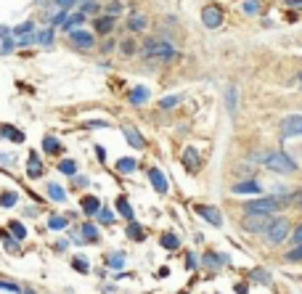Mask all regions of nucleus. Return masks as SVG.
I'll return each instance as SVG.
<instances>
[{"mask_svg":"<svg viewBox=\"0 0 302 294\" xmlns=\"http://www.w3.org/2000/svg\"><path fill=\"white\" fill-rule=\"evenodd\" d=\"M143 59H151V61H170L178 59V51L173 48L170 40H157V37H146L143 40Z\"/></svg>","mask_w":302,"mask_h":294,"instance_id":"obj_1","label":"nucleus"},{"mask_svg":"<svg viewBox=\"0 0 302 294\" xmlns=\"http://www.w3.org/2000/svg\"><path fill=\"white\" fill-rule=\"evenodd\" d=\"M257 159H260L268 170H273V173H278V175H292V173H297V162H294L292 157H286L284 151H268V154L260 151Z\"/></svg>","mask_w":302,"mask_h":294,"instance_id":"obj_2","label":"nucleus"},{"mask_svg":"<svg viewBox=\"0 0 302 294\" xmlns=\"http://www.w3.org/2000/svg\"><path fill=\"white\" fill-rule=\"evenodd\" d=\"M289 231H292L289 220H286V218H276L273 223H270V228L265 231V241L268 244H281V241H286Z\"/></svg>","mask_w":302,"mask_h":294,"instance_id":"obj_3","label":"nucleus"},{"mask_svg":"<svg viewBox=\"0 0 302 294\" xmlns=\"http://www.w3.org/2000/svg\"><path fill=\"white\" fill-rule=\"evenodd\" d=\"M273 220H276L273 215H244L242 228L246 231V234H265Z\"/></svg>","mask_w":302,"mask_h":294,"instance_id":"obj_4","label":"nucleus"},{"mask_svg":"<svg viewBox=\"0 0 302 294\" xmlns=\"http://www.w3.org/2000/svg\"><path fill=\"white\" fill-rule=\"evenodd\" d=\"M223 19H226V13H223L220 5H204V8H201V24L204 27L218 29L223 24Z\"/></svg>","mask_w":302,"mask_h":294,"instance_id":"obj_5","label":"nucleus"},{"mask_svg":"<svg viewBox=\"0 0 302 294\" xmlns=\"http://www.w3.org/2000/svg\"><path fill=\"white\" fill-rule=\"evenodd\" d=\"M231 193H236V196H260V193H262V185L254 180V177H246V180L234 183Z\"/></svg>","mask_w":302,"mask_h":294,"instance_id":"obj_6","label":"nucleus"},{"mask_svg":"<svg viewBox=\"0 0 302 294\" xmlns=\"http://www.w3.org/2000/svg\"><path fill=\"white\" fill-rule=\"evenodd\" d=\"M196 215H199L201 220H207L210 226H215V228L223 226V215H220L218 207H212V204H199L196 207Z\"/></svg>","mask_w":302,"mask_h":294,"instance_id":"obj_7","label":"nucleus"},{"mask_svg":"<svg viewBox=\"0 0 302 294\" xmlns=\"http://www.w3.org/2000/svg\"><path fill=\"white\" fill-rule=\"evenodd\" d=\"M281 135L292 138V135H302V117L300 114H289L281 119Z\"/></svg>","mask_w":302,"mask_h":294,"instance_id":"obj_8","label":"nucleus"},{"mask_svg":"<svg viewBox=\"0 0 302 294\" xmlns=\"http://www.w3.org/2000/svg\"><path fill=\"white\" fill-rule=\"evenodd\" d=\"M69 40H72L74 48H80V51H88L96 45V37H93L90 32H85V29H74V32H69Z\"/></svg>","mask_w":302,"mask_h":294,"instance_id":"obj_9","label":"nucleus"},{"mask_svg":"<svg viewBox=\"0 0 302 294\" xmlns=\"http://www.w3.org/2000/svg\"><path fill=\"white\" fill-rule=\"evenodd\" d=\"M183 165L188 173H199V167H201V157H199V151L193 149V146H185V151H183Z\"/></svg>","mask_w":302,"mask_h":294,"instance_id":"obj_10","label":"nucleus"},{"mask_svg":"<svg viewBox=\"0 0 302 294\" xmlns=\"http://www.w3.org/2000/svg\"><path fill=\"white\" fill-rule=\"evenodd\" d=\"M149 180H151V185H154V191H157V193H167L170 191V183H167V177H165L162 170L151 167L149 170Z\"/></svg>","mask_w":302,"mask_h":294,"instance_id":"obj_11","label":"nucleus"},{"mask_svg":"<svg viewBox=\"0 0 302 294\" xmlns=\"http://www.w3.org/2000/svg\"><path fill=\"white\" fill-rule=\"evenodd\" d=\"M223 262H231V257H228V254H223V252H218V254H215V252H204V254H201V265H207L210 270H218Z\"/></svg>","mask_w":302,"mask_h":294,"instance_id":"obj_12","label":"nucleus"},{"mask_svg":"<svg viewBox=\"0 0 302 294\" xmlns=\"http://www.w3.org/2000/svg\"><path fill=\"white\" fill-rule=\"evenodd\" d=\"M122 133H125L127 143L133 146V149H138V151H141V149H146V138H143L141 133H138V130H135L133 125H122Z\"/></svg>","mask_w":302,"mask_h":294,"instance_id":"obj_13","label":"nucleus"},{"mask_svg":"<svg viewBox=\"0 0 302 294\" xmlns=\"http://www.w3.org/2000/svg\"><path fill=\"white\" fill-rule=\"evenodd\" d=\"M43 173H45L43 162H40V157L32 151V154H29V162H27V175L32 177V180H37V177H43Z\"/></svg>","mask_w":302,"mask_h":294,"instance_id":"obj_14","label":"nucleus"},{"mask_svg":"<svg viewBox=\"0 0 302 294\" xmlns=\"http://www.w3.org/2000/svg\"><path fill=\"white\" fill-rule=\"evenodd\" d=\"M85 24V16L80 11H74V13H66V19H64V24H61V29L64 32H74V29H80Z\"/></svg>","mask_w":302,"mask_h":294,"instance_id":"obj_15","label":"nucleus"},{"mask_svg":"<svg viewBox=\"0 0 302 294\" xmlns=\"http://www.w3.org/2000/svg\"><path fill=\"white\" fill-rule=\"evenodd\" d=\"M80 207H82V212L88 215V218H96L98 210H101V199H96V196H82L80 199Z\"/></svg>","mask_w":302,"mask_h":294,"instance_id":"obj_16","label":"nucleus"},{"mask_svg":"<svg viewBox=\"0 0 302 294\" xmlns=\"http://www.w3.org/2000/svg\"><path fill=\"white\" fill-rule=\"evenodd\" d=\"M114 24H117V19H112V16H98V19H93V27H96V32L98 35H109L112 29H114Z\"/></svg>","mask_w":302,"mask_h":294,"instance_id":"obj_17","label":"nucleus"},{"mask_svg":"<svg viewBox=\"0 0 302 294\" xmlns=\"http://www.w3.org/2000/svg\"><path fill=\"white\" fill-rule=\"evenodd\" d=\"M117 212H120L127 223H133V218H135V212H133V207H130L127 196H117Z\"/></svg>","mask_w":302,"mask_h":294,"instance_id":"obj_18","label":"nucleus"},{"mask_svg":"<svg viewBox=\"0 0 302 294\" xmlns=\"http://www.w3.org/2000/svg\"><path fill=\"white\" fill-rule=\"evenodd\" d=\"M149 101V88H143V85H138V88H133V93H130V104L133 106H141Z\"/></svg>","mask_w":302,"mask_h":294,"instance_id":"obj_19","label":"nucleus"},{"mask_svg":"<svg viewBox=\"0 0 302 294\" xmlns=\"http://www.w3.org/2000/svg\"><path fill=\"white\" fill-rule=\"evenodd\" d=\"M127 29L130 32H141V29H146V16L143 13H130L127 16Z\"/></svg>","mask_w":302,"mask_h":294,"instance_id":"obj_20","label":"nucleus"},{"mask_svg":"<svg viewBox=\"0 0 302 294\" xmlns=\"http://www.w3.org/2000/svg\"><path fill=\"white\" fill-rule=\"evenodd\" d=\"M61 149H64V146H61L59 138H53V135H45L43 138V151L45 154H61Z\"/></svg>","mask_w":302,"mask_h":294,"instance_id":"obj_21","label":"nucleus"},{"mask_svg":"<svg viewBox=\"0 0 302 294\" xmlns=\"http://www.w3.org/2000/svg\"><path fill=\"white\" fill-rule=\"evenodd\" d=\"M0 135H3V138H11L13 143H21V141H24V133H21V130H16V127H11V125H0Z\"/></svg>","mask_w":302,"mask_h":294,"instance_id":"obj_22","label":"nucleus"},{"mask_svg":"<svg viewBox=\"0 0 302 294\" xmlns=\"http://www.w3.org/2000/svg\"><path fill=\"white\" fill-rule=\"evenodd\" d=\"M135 167H138V162H135V159H130V157H122V159H117V173H122V175L135 173Z\"/></svg>","mask_w":302,"mask_h":294,"instance_id":"obj_23","label":"nucleus"},{"mask_svg":"<svg viewBox=\"0 0 302 294\" xmlns=\"http://www.w3.org/2000/svg\"><path fill=\"white\" fill-rule=\"evenodd\" d=\"M159 241H162V246H165V249H170V252H175L178 246H181V238H178V236L173 234V231L162 234V238H159Z\"/></svg>","mask_w":302,"mask_h":294,"instance_id":"obj_24","label":"nucleus"},{"mask_svg":"<svg viewBox=\"0 0 302 294\" xmlns=\"http://www.w3.org/2000/svg\"><path fill=\"white\" fill-rule=\"evenodd\" d=\"M48 199H53V202H66V191L61 188L59 183H48Z\"/></svg>","mask_w":302,"mask_h":294,"instance_id":"obj_25","label":"nucleus"},{"mask_svg":"<svg viewBox=\"0 0 302 294\" xmlns=\"http://www.w3.org/2000/svg\"><path fill=\"white\" fill-rule=\"evenodd\" d=\"M249 278H252V281H257V284H270V281H273V276H270V270H265V268H254L252 270V273H249Z\"/></svg>","mask_w":302,"mask_h":294,"instance_id":"obj_26","label":"nucleus"},{"mask_svg":"<svg viewBox=\"0 0 302 294\" xmlns=\"http://www.w3.org/2000/svg\"><path fill=\"white\" fill-rule=\"evenodd\" d=\"M16 202H19V193H16V191L0 193V207H3V210H11V207H16Z\"/></svg>","mask_w":302,"mask_h":294,"instance_id":"obj_27","label":"nucleus"},{"mask_svg":"<svg viewBox=\"0 0 302 294\" xmlns=\"http://www.w3.org/2000/svg\"><path fill=\"white\" fill-rule=\"evenodd\" d=\"M80 231H82L80 236L85 238V244H88V241H98V228H96V223H85Z\"/></svg>","mask_w":302,"mask_h":294,"instance_id":"obj_28","label":"nucleus"},{"mask_svg":"<svg viewBox=\"0 0 302 294\" xmlns=\"http://www.w3.org/2000/svg\"><path fill=\"white\" fill-rule=\"evenodd\" d=\"M226 101H228V112L234 114V112H236V106H239V90H236V85H228V90H226Z\"/></svg>","mask_w":302,"mask_h":294,"instance_id":"obj_29","label":"nucleus"},{"mask_svg":"<svg viewBox=\"0 0 302 294\" xmlns=\"http://www.w3.org/2000/svg\"><path fill=\"white\" fill-rule=\"evenodd\" d=\"M59 173L74 177V175H77V162H74V159H61V162H59Z\"/></svg>","mask_w":302,"mask_h":294,"instance_id":"obj_30","label":"nucleus"},{"mask_svg":"<svg viewBox=\"0 0 302 294\" xmlns=\"http://www.w3.org/2000/svg\"><path fill=\"white\" fill-rule=\"evenodd\" d=\"M127 238H133V241H143V238H146V231L133 220V223H127Z\"/></svg>","mask_w":302,"mask_h":294,"instance_id":"obj_31","label":"nucleus"},{"mask_svg":"<svg viewBox=\"0 0 302 294\" xmlns=\"http://www.w3.org/2000/svg\"><path fill=\"white\" fill-rule=\"evenodd\" d=\"M53 37H56V29L48 27V29H43V32H35V43H40V45H51V43H53Z\"/></svg>","mask_w":302,"mask_h":294,"instance_id":"obj_32","label":"nucleus"},{"mask_svg":"<svg viewBox=\"0 0 302 294\" xmlns=\"http://www.w3.org/2000/svg\"><path fill=\"white\" fill-rule=\"evenodd\" d=\"M69 226V218H64V215H51L48 218V228L51 231H64Z\"/></svg>","mask_w":302,"mask_h":294,"instance_id":"obj_33","label":"nucleus"},{"mask_svg":"<svg viewBox=\"0 0 302 294\" xmlns=\"http://www.w3.org/2000/svg\"><path fill=\"white\" fill-rule=\"evenodd\" d=\"M96 220L101 223V226H112V223H114V210H109V207L101 204V210H98V215H96Z\"/></svg>","mask_w":302,"mask_h":294,"instance_id":"obj_34","label":"nucleus"},{"mask_svg":"<svg viewBox=\"0 0 302 294\" xmlns=\"http://www.w3.org/2000/svg\"><path fill=\"white\" fill-rule=\"evenodd\" d=\"M0 238H3L5 249H8L11 254H19V241H16L13 236H8V231H0Z\"/></svg>","mask_w":302,"mask_h":294,"instance_id":"obj_35","label":"nucleus"},{"mask_svg":"<svg viewBox=\"0 0 302 294\" xmlns=\"http://www.w3.org/2000/svg\"><path fill=\"white\" fill-rule=\"evenodd\" d=\"M8 231L13 234L16 241H24V238H27V228H24V223H19V220H13L11 226H8Z\"/></svg>","mask_w":302,"mask_h":294,"instance_id":"obj_36","label":"nucleus"},{"mask_svg":"<svg viewBox=\"0 0 302 294\" xmlns=\"http://www.w3.org/2000/svg\"><path fill=\"white\" fill-rule=\"evenodd\" d=\"M98 11H101L98 0H82V3H80V13H82V16H88V13H98Z\"/></svg>","mask_w":302,"mask_h":294,"instance_id":"obj_37","label":"nucleus"},{"mask_svg":"<svg viewBox=\"0 0 302 294\" xmlns=\"http://www.w3.org/2000/svg\"><path fill=\"white\" fill-rule=\"evenodd\" d=\"M120 51L125 53V56H135V53H138V40H133V37H127V40H122Z\"/></svg>","mask_w":302,"mask_h":294,"instance_id":"obj_38","label":"nucleus"},{"mask_svg":"<svg viewBox=\"0 0 302 294\" xmlns=\"http://www.w3.org/2000/svg\"><path fill=\"white\" fill-rule=\"evenodd\" d=\"M106 262H109L112 268H122V265H125V252H112V254H106Z\"/></svg>","mask_w":302,"mask_h":294,"instance_id":"obj_39","label":"nucleus"},{"mask_svg":"<svg viewBox=\"0 0 302 294\" xmlns=\"http://www.w3.org/2000/svg\"><path fill=\"white\" fill-rule=\"evenodd\" d=\"M183 101V96H167V98H162V101H159V109H175V106L178 104H181Z\"/></svg>","mask_w":302,"mask_h":294,"instance_id":"obj_40","label":"nucleus"},{"mask_svg":"<svg viewBox=\"0 0 302 294\" xmlns=\"http://www.w3.org/2000/svg\"><path fill=\"white\" fill-rule=\"evenodd\" d=\"M120 13H122V3H120V0H109V3H106V16L117 19Z\"/></svg>","mask_w":302,"mask_h":294,"instance_id":"obj_41","label":"nucleus"},{"mask_svg":"<svg viewBox=\"0 0 302 294\" xmlns=\"http://www.w3.org/2000/svg\"><path fill=\"white\" fill-rule=\"evenodd\" d=\"M300 260H302V244H297L292 252L284 254V262H300Z\"/></svg>","mask_w":302,"mask_h":294,"instance_id":"obj_42","label":"nucleus"},{"mask_svg":"<svg viewBox=\"0 0 302 294\" xmlns=\"http://www.w3.org/2000/svg\"><path fill=\"white\" fill-rule=\"evenodd\" d=\"M0 292H11V294H21V286L13 284V281H5V278H0Z\"/></svg>","mask_w":302,"mask_h":294,"instance_id":"obj_43","label":"nucleus"},{"mask_svg":"<svg viewBox=\"0 0 302 294\" xmlns=\"http://www.w3.org/2000/svg\"><path fill=\"white\" fill-rule=\"evenodd\" d=\"M242 11H244V13H257V11H260V0H244V3H242Z\"/></svg>","mask_w":302,"mask_h":294,"instance_id":"obj_44","label":"nucleus"},{"mask_svg":"<svg viewBox=\"0 0 302 294\" xmlns=\"http://www.w3.org/2000/svg\"><path fill=\"white\" fill-rule=\"evenodd\" d=\"M29 32H35V24H32V21H24V24H19L16 29H13V35H16V37L29 35Z\"/></svg>","mask_w":302,"mask_h":294,"instance_id":"obj_45","label":"nucleus"},{"mask_svg":"<svg viewBox=\"0 0 302 294\" xmlns=\"http://www.w3.org/2000/svg\"><path fill=\"white\" fill-rule=\"evenodd\" d=\"M289 207H302V188H294L289 193Z\"/></svg>","mask_w":302,"mask_h":294,"instance_id":"obj_46","label":"nucleus"},{"mask_svg":"<svg viewBox=\"0 0 302 294\" xmlns=\"http://www.w3.org/2000/svg\"><path fill=\"white\" fill-rule=\"evenodd\" d=\"M35 43V32H29V35H21L19 40H16V48H27V45H32Z\"/></svg>","mask_w":302,"mask_h":294,"instance_id":"obj_47","label":"nucleus"},{"mask_svg":"<svg viewBox=\"0 0 302 294\" xmlns=\"http://www.w3.org/2000/svg\"><path fill=\"white\" fill-rule=\"evenodd\" d=\"M72 265L80 270V273H88V270H90V265H88V260H85V257H74V260H72Z\"/></svg>","mask_w":302,"mask_h":294,"instance_id":"obj_48","label":"nucleus"},{"mask_svg":"<svg viewBox=\"0 0 302 294\" xmlns=\"http://www.w3.org/2000/svg\"><path fill=\"white\" fill-rule=\"evenodd\" d=\"M64 19H66V11H59L56 16H51V27H61V24H64Z\"/></svg>","mask_w":302,"mask_h":294,"instance_id":"obj_49","label":"nucleus"},{"mask_svg":"<svg viewBox=\"0 0 302 294\" xmlns=\"http://www.w3.org/2000/svg\"><path fill=\"white\" fill-rule=\"evenodd\" d=\"M56 5H59V11H69L77 5V0H56Z\"/></svg>","mask_w":302,"mask_h":294,"instance_id":"obj_50","label":"nucleus"},{"mask_svg":"<svg viewBox=\"0 0 302 294\" xmlns=\"http://www.w3.org/2000/svg\"><path fill=\"white\" fill-rule=\"evenodd\" d=\"M13 48H16V40H11V37H5L3 45H0V51H3V53H11Z\"/></svg>","mask_w":302,"mask_h":294,"instance_id":"obj_51","label":"nucleus"},{"mask_svg":"<svg viewBox=\"0 0 302 294\" xmlns=\"http://www.w3.org/2000/svg\"><path fill=\"white\" fill-rule=\"evenodd\" d=\"M185 265H188V270H193V268H196V254H193V252H188V254H185Z\"/></svg>","mask_w":302,"mask_h":294,"instance_id":"obj_52","label":"nucleus"},{"mask_svg":"<svg viewBox=\"0 0 302 294\" xmlns=\"http://www.w3.org/2000/svg\"><path fill=\"white\" fill-rule=\"evenodd\" d=\"M236 173H239V175H242V177H244V180H246V177H249V175H252V167H249V165H242V167H239V170H236Z\"/></svg>","mask_w":302,"mask_h":294,"instance_id":"obj_53","label":"nucleus"},{"mask_svg":"<svg viewBox=\"0 0 302 294\" xmlns=\"http://www.w3.org/2000/svg\"><path fill=\"white\" fill-rule=\"evenodd\" d=\"M286 8H302V0H284Z\"/></svg>","mask_w":302,"mask_h":294,"instance_id":"obj_54","label":"nucleus"},{"mask_svg":"<svg viewBox=\"0 0 302 294\" xmlns=\"http://www.w3.org/2000/svg\"><path fill=\"white\" fill-rule=\"evenodd\" d=\"M292 241H294V244H302V226L297 228V234L292 236Z\"/></svg>","mask_w":302,"mask_h":294,"instance_id":"obj_55","label":"nucleus"},{"mask_svg":"<svg viewBox=\"0 0 302 294\" xmlns=\"http://www.w3.org/2000/svg\"><path fill=\"white\" fill-rule=\"evenodd\" d=\"M74 183L77 185H88V177H85V175H74Z\"/></svg>","mask_w":302,"mask_h":294,"instance_id":"obj_56","label":"nucleus"},{"mask_svg":"<svg viewBox=\"0 0 302 294\" xmlns=\"http://www.w3.org/2000/svg\"><path fill=\"white\" fill-rule=\"evenodd\" d=\"M0 162H3V165H11L13 157H11V154H0Z\"/></svg>","mask_w":302,"mask_h":294,"instance_id":"obj_57","label":"nucleus"},{"mask_svg":"<svg viewBox=\"0 0 302 294\" xmlns=\"http://www.w3.org/2000/svg\"><path fill=\"white\" fill-rule=\"evenodd\" d=\"M66 246H69V244H66V238H61V241H56V249H59V252H64Z\"/></svg>","mask_w":302,"mask_h":294,"instance_id":"obj_58","label":"nucleus"},{"mask_svg":"<svg viewBox=\"0 0 302 294\" xmlns=\"http://www.w3.org/2000/svg\"><path fill=\"white\" fill-rule=\"evenodd\" d=\"M96 154H98V159H101V162H104V159H106V151H104V149H101V146H96Z\"/></svg>","mask_w":302,"mask_h":294,"instance_id":"obj_59","label":"nucleus"},{"mask_svg":"<svg viewBox=\"0 0 302 294\" xmlns=\"http://www.w3.org/2000/svg\"><path fill=\"white\" fill-rule=\"evenodd\" d=\"M236 292H239V294H246V286H244V284H236Z\"/></svg>","mask_w":302,"mask_h":294,"instance_id":"obj_60","label":"nucleus"},{"mask_svg":"<svg viewBox=\"0 0 302 294\" xmlns=\"http://www.w3.org/2000/svg\"><path fill=\"white\" fill-rule=\"evenodd\" d=\"M8 32H11L8 27H0V37H8Z\"/></svg>","mask_w":302,"mask_h":294,"instance_id":"obj_61","label":"nucleus"},{"mask_svg":"<svg viewBox=\"0 0 302 294\" xmlns=\"http://www.w3.org/2000/svg\"><path fill=\"white\" fill-rule=\"evenodd\" d=\"M21 294H37L35 289H21Z\"/></svg>","mask_w":302,"mask_h":294,"instance_id":"obj_62","label":"nucleus"},{"mask_svg":"<svg viewBox=\"0 0 302 294\" xmlns=\"http://www.w3.org/2000/svg\"><path fill=\"white\" fill-rule=\"evenodd\" d=\"M300 82H302V72H300Z\"/></svg>","mask_w":302,"mask_h":294,"instance_id":"obj_63","label":"nucleus"}]
</instances>
